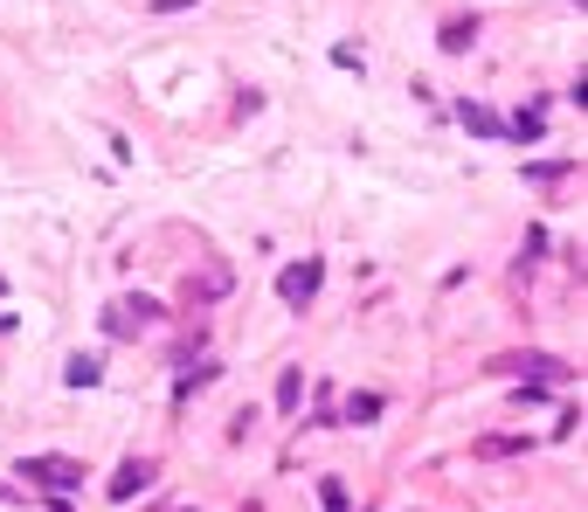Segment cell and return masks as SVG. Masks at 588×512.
Wrapping results in <instances>:
<instances>
[{
    "label": "cell",
    "mask_w": 588,
    "mask_h": 512,
    "mask_svg": "<svg viewBox=\"0 0 588 512\" xmlns=\"http://www.w3.org/2000/svg\"><path fill=\"white\" fill-rule=\"evenodd\" d=\"M298 395H305V374L284 367V374H277V409H298Z\"/></svg>",
    "instance_id": "obj_10"
},
{
    "label": "cell",
    "mask_w": 588,
    "mask_h": 512,
    "mask_svg": "<svg viewBox=\"0 0 588 512\" xmlns=\"http://www.w3.org/2000/svg\"><path fill=\"white\" fill-rule=\"evenodd\" d=\"M381 409H388L381 395H347V423H374Z\"/></svg>",
    "instance_id": "obj_11"
},
{
    "label": "cell",
    "mask_w": 588,
    "mask_h": 512,
    "mask_svg": "<svg viewBox=\"0 0 588 512\" xmlns=\"http://www.w3.org/2000/svg\"><path fill=\"white\" fill-rule=\"evenodd\" d=\"M63 382H70V388H98V382H104L98 353H77V360H70V367H63Z\"/></svg>",
    "instance_id": "obj_8"
},
{
    "label": "cell",
    "mask_w": 588,
    "mask_h": 512,
    "mask_svg": "<svg viewBox=\"0 0 588 512\" xmlns=\"http://www.w3.org/2000/svg\"><path fill=\"white\" fill-rule=\"evenodd\" d=\"M491 374H520V382H567V360H554V353H499L491 360Z\"/></svg>",
    "instance_id": "obj_3"
},
{
    "label": "cell",
    "mask_w": 588,
    "mask_h": 512,
    "mask_svg": "<svg viewBox=\"0 0 588 512\" xmlns=\"http://www.w3.org/2000/svg\"><path fill=\"white\" fill-rule=\"evenodd\" d=\"M318 284H326V263L305 257V263H291V271L277 277V298H284V305H312V298H318Z\"/></svg>",
    "instance_id": "obj_4"
},
{
    "label": "cell",
    "mask_w": 588,
    "mask_h": 512,
    "mask_svg": "<svg viewBox=\"0 0 588 512\" xmlns=\"http://www.w3.org/2000/svg\"><path fill=\"white\" fill-rule=\"evenodd\" d=\"M160 326V305H153V298H118V305H104V333L111 339H139V333H153Z\"/></svg>",
    "instance_id": "obj_1"
},
{
    "label": "cell",
    "mask_w": 588,
    "mask_h": 512,
    "mask_svg": "<svg viewBox=\"0 0 588 512\" xmlns=\"http://www.w3.org/2000/svg\"><path fill=\"white\" fill-rule=\"evenodd\" d=\"M14 478L49 485V491H77L84 485V464L77 458H22V464H14Z\"/></svg>",
    "instance_id": "obj_2"
},
{
    "label": "cell",
    "mask_w": 588,
    "mask_h": 512,
    "mask_svg": "<svg viewBox=\"0 0 588 512\" xmlns=\"http://www.w3.org/2000/svg\"><path fill=\"white\" fill-rule=\"evenodd\" d=\"M567 174V160H540V166H526V180H540V187H554Z\"/></svg>",
    "instance_id": "obj_12"
},
{
    "label": "cell",
    "mask_w": 588,
    "mask_h": 512,
    "mask_svg": "<svg viewBox=\"0 0 588 512\" xmlns=\"http://www.w3.org/2000/svg\"><path fill=\"white\" fill-rule=\"evenodd\" d=\"M471 42H478V14H471V22H450V28H443V49H450V55H464Z\"/></svg>",
    "instance_id": "obj_9"
},
{
    "label": "cell",
    "mask_w": 588,
    "mask_h": 512,
    "mask_svg": "<svg viewBox=\"0 0 588 512\" xmlns=\"http://www.w3.org/2000/svg\"><path fill=\"white\" fill-rule=\"evenodd\" d=\"M512 450H520L512 436H485V444H478V458H512Z\"/></svg>",
    "instance_id": "obj_14"
},
{
    "label": "cell",
    "mask_w": 588,
    "mask_h": 512,
    "mask_svg": "<svg viewBox=\"0 0 588 512\" xmlns=\"http://www.w3.org/2000/svg\"><path fill=\"white\" fill-rule=\"evenodd\" d=\"M180 8H195V0H153V14H180Z\"/></svg>",
    "instance_id": "obj_15"
},
{
    "label": "cell",
    "mask_w": 588,
    "mask_h": 512,
    "mask_svg": "<svg viewBox=\"0 0 588 512\" xmlns=\"http://www.w3.org/2000/svg\"><path fill=\"white\" fill-rule=\"evenodd\" d=\"M153 478H160V471H153V458H125V464H118V478H111L104 491H111V499L125 505V499H139V491L153 485Z\"/></svg>",
    "instance_id": "obj_5"
},
{
    "label": "cell",
    "mask_w": 588,
    "mask_h": 512,
    "mask_svg": "<svg viewBox=\"0 0 588 512\" xmlns=\"http://www.w3.org/2000/svg\"><path fill=\"white\" fill-rule=\"evenodd\" d=\"M222 291H229V271H222V263H208L201 277L187 271V284H180V298H187V305H208V298H222Z\"/></svg>",
    "instance_id": "obj_6"
},
{
    "label": "cell",
    "mask_w": 588,
    "mask_h": 512,
    "mask_svg": "<svg viewBox=\"0 0 588 512\" xmlns=\"http://www.w3.org/2000/svg\"><path fill=\"white\" fill-rule=\"evenodd\" d=\"M0 298H8V277H0Z\"/></svg>",
    "instance_id": "obj_16"
},
{
    "label": "cell",
    "mask_w": 588,
    "mask_h": 512,
    "mask_svg": "<svg viewBox=\"0 0 588 512\" xmlns=\"http://www.w3.org/2000/svg\"><path fill=\"white\" fill-rule=\"evenodd\" d=\"M318 505H326V512H347V485L326 478V485H318Z\"/></svg>",
    "instance_id": "obj_13"
},
{
    "label": "cell",
    "mask_w": 588,
    "mask_h": 512,
    "mask_svg": "<svg viewBox=\"0 0 588 512\" xmlns=\"http://www.w3.org/2000/svg\"><path fill=\"white\" fill-rule=\"evenodd\" d=\"M458 118L471 125V132H478V139H505V118H499V111H491V104H458Z\"/></svg>",
    "instance_id": "obj_7"
}]
</instances>
